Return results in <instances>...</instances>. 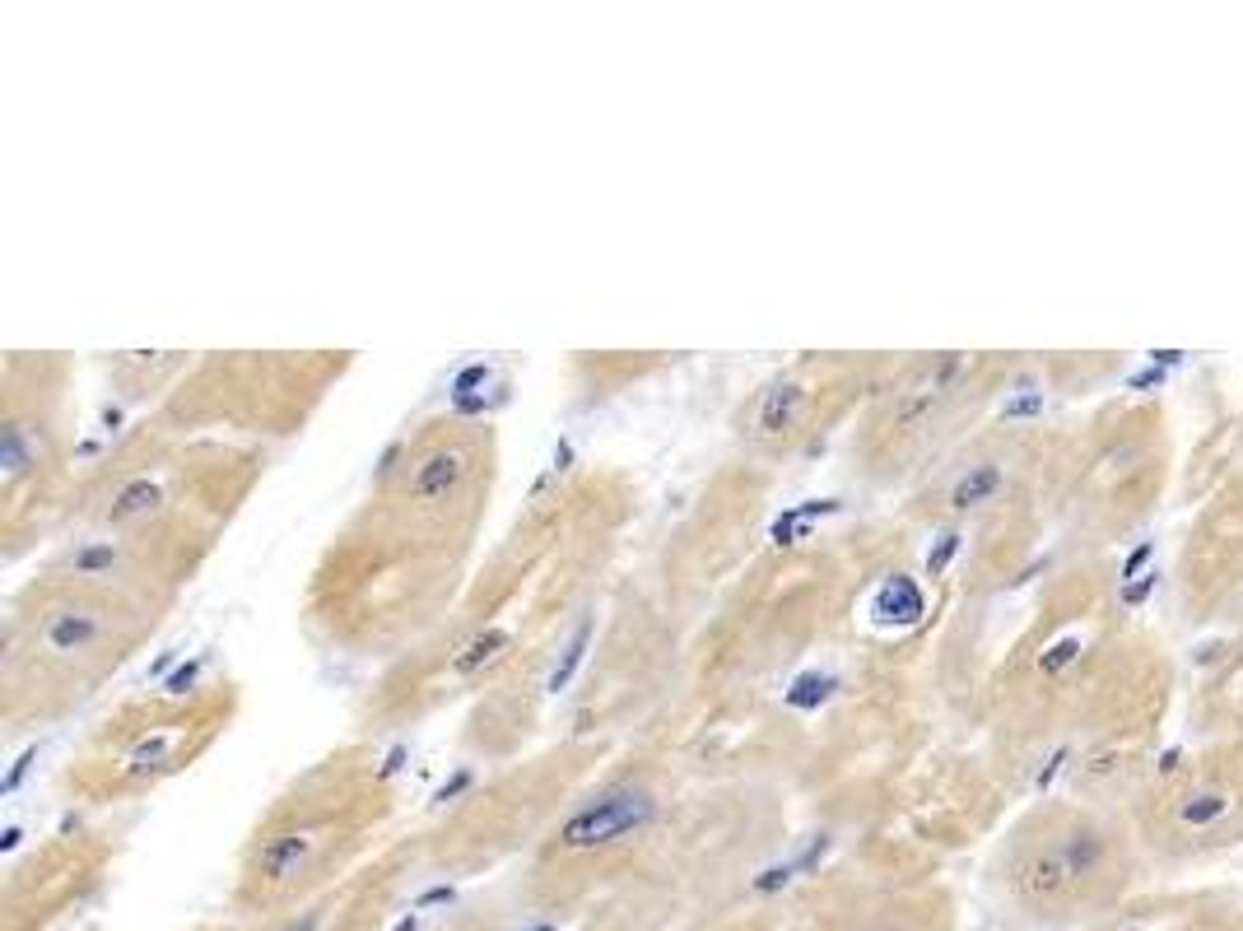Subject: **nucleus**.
<instances>
[{
  "mask_svg": "<svg viewBox=\"0 0 1243 931\" xmlns=\"http://www.w3.org/2000/svg\"><path fill=\"white\" fill-rule=\"evenodd\" d=\"M1113 871V843L1099 824L1076 820L1062 834H1053V843H1034V848L1015 862V894L1039 913H1062V908L1081 904L1095 894V885Z\"/></svg>",
  "mask_w": 1243,
  "mask_h": 931,
  "instance_id": "f257e3e1",
  "label": "nucleus"
},
{
  "mask_svg": "<svg viewBox=\"0 0 1243 931\" xmlns=\"http://www.w3.org/2000/svg\"><path fill=\"white\" fill-rule=\"evenodd\" d=\"M997 485H1001V471H997V466H978V471H969L960 485H955L950 503H955V508H973V503L992 499V494H997Z\"/></svg>",
  "mask_w": 1243,
  "mask_h": 931,
  "instance_id": "0eeeda50",
  "label": "nucleus"
},
{
  "mask_svg": "<svg viewBox=\"0 0 1243 931\" xmlns=\"http://www.w3.org/2000/svg\"><path fill=\"white\" fill-rule=\"evenodd\" d=\"M112 564H117V550H112V545H98V550L75 554V568H84V573H94V568H112Z\"/></svg>",
  "mask_w": 1243,
  "mask_h": 931,
  "instance_id": "9b49d317",
  "label": "nucleus"
},
{
  "mask_svg": "<svg viewBox=\"0 0 1243 931\" xmlns=\"http://www.w3.org/2000/svg\"><path fill=\"white\" fill-rule=\"evenodd\" d=\"M98 638H103V615H94V610H56V615H47V624H42V643L52 652H61V657H75V652H84V648H94Z\"/></svg>",
  "mask_w": 1243,
  "mask_h": 931,
  "instance_id": "20e7f679",
  "label": "nucleus"
},
{
  "mask_svg": "<svg viewBox=\"0 0 1243 931\" xmlns=\"http://www.w3.org/2000/svg\"><path fill=\"white\" fill-rule=\"evenodd\" d=\"M154 503H159V485H149V480H136L131 489H122V499L112 503V522H126V517L149 513Z\"/></svg>",
  "mask_w": 1243,
  "mask_h": 931,
  "instance_id": "6e6552de",
  "label": "nucleus"
},
{
  "mask_svg": "<svg viewBox=\"0 0 1243 931\" xmlns=\"http://www.w3.org/2000/svg\"><path fill=\"white\" fill-rule=\"evenodd\" d=\"M508 643H513V638L503 634V629H489V634H480V638H475V643H471V648H466V652H461V657H457V671H475V666H480V662H494V657H499V652L508 648Z\"/></svg>",
  "mask_w": 1243,
  "mask_h": 931,
  "instance_id": "1a4fd4ad",
  "label": "nucleus"
},
{
  "mask_svg": "<svg viewBox=\"0 0 1243 931\" xmlns=\"http://www.w3.org/2000/svg\"><path fill=\"white\" fill-rule=\"evenodd\" d=\"M801 401H806V392L792 387V382L773 387V392L764 396V405H759V429H764V433H787L792 424H797V415H801Z\"/></svg>",
  "mask_w": 1243,
  "mask_h": 931,
  "instance_id": "423d86ee",
  "label": "nucleus"
},
{
  "mask_svg": "<svg viewBox=\"0 0 1243 931\" xmlns=\"http://www.w3.org/2000/svg\"><path fill=\"white\" fill-rule=\"evenodd\" d=\"M466 471H471V466H466V452H461V447H438V452H429V457L410 471L406 499L415 503V508H433V503H443L447 494H457Z\"/></svg>",
  "mask_w": 1243,
  "mask_h": 931,
  "instance_id": "7ed1b4c3",
  "label": "nucleus"
},
{
  "mask_svg": "<svg viewBox=\"0 0 1243 931\" xmlns=\"http://www.w3.org/2000/svg\"><path fill=\"white\" fill-rule=\"evenodd\" d=\"M652 810H657V801L643 787H610L582 810H573L559 838H564V848H606L615 838L643 829L652 820Z\"/></svg>",
  "mask_w": 1243,
  "mask_h": 931,
  "instance_id": "f03ea898",
  "label": "nucleus"
},
{
  "mask_svg": "<svg viewBox=\"0 0 1243 931\" xmlns=\"http://www.w3.org/2000/svg\"><path fill=\"white\" fill-rule=\"evenodd\" d=\"M168 745H173V736H159L154 745H140V750H136V769H149L154 759H163V755H168Z\"/></svg>",
  "mask_w": 1243,
  "mask_h": 931,
  "instance_id": "f8f14e48",
  "label": "nucleus"
},
{
  "mask_svg": "<svg viewBox=\"0 0 1243 931\" xmlns=\"http://www.w3.org/2000/svg\"><path fill=\"white\" fill-rule=\"evenodd\" d=\"M587 634H592V624H582L578 634H573V643L564 648V666L550 675V689H564L568 680H573V671H578V662H582V652H587Z\"/></svg>",
  "mask_w": 1243,
  "mask_h": 931,
  "instance_id": "9d476101",
  "label": "nucleus"
},
{
  "mask_svg": "<svg viewBox=\"0 0 1243 931\" xmlns=\"http://www.w3.org/2000/svg\"><path fill=\"white\" fill-rule=\"evenodd\" d=\"M312 848H317V834L312 829H289V834H275L261 843L257 852V871L266 880H289L308 866Z\"/></svg>",
  "mask_w": 1243,
  "mask_h": 931,
  "instance_id": "39448f33",
  "label": "nucleus"
}]
</instances>
